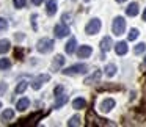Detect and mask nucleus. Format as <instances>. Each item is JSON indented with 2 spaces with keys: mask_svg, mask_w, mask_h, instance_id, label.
I'll use <instances>...</instances> for the list:
<instances>
[{
  "mask_svg": "<svg viewBox=\"0 0 146 127\" xmlns=\"http://www.w3.org/2000/svg\"><path fill=\"white\" fill-rule=\"evenodd\" d=\"M36 49H38V52H41V54H49V52L54 49V41L49 39V38H42L38 41Z\"/></svg>",
  "mask_w": 146,
  "mask_h": 127,
  "instance_id": "3",
  "label": "nucleus"
},
{
  "mask_svg": "<svg viewBox=\"0 0 146 127\" xmlns=\"http://www.w3.org/2000/svg\"><path fill=\"white\" fill-rule=\"evenodd\" d=\"M68 126H69V127H74V126H82V118H80L79 114L72 116L69 121H68Z\"/></svg>",
  "mask_w": 146,
  "mask_h": 127,
  "instance_id": "23",
  "label": "nucleus"
},
{
  "mask_svg": "<svg viewBox=\"0 0 146 127\" xmlns=\"http://www.w3.org/2000/svg\"><path fill=\"white\" fill-rule=\"evenodd\" d=\"M11 47V42L8 39H0V54H7Z\"/></svg>",
  "mask_w": 146,
  "mask_h": 127,
  "instance_id": "21",
  "label": "nucleus"
},
{
  "mask_svg": "<svg viewBox=\"0 0 146 127\" xmlns=\"http://www.w3.org/2000/svg\"><path fill=\"white\" fill-rule=\"evenodd\" d=\"M13 3H14V7L16 8H24L25 7V3H27V0H13Z\"/></svg>",
  "mask_w": 146,
  "mask_h": 127,
  "instance_id": "29",
  "label": "nucleus"
},
{
  "mask_svg": "<svg viewBox=\"0 0 146 127\" xmlns=\"http://www.w3.org/2000/svg\"><path fill=\"white\" fill-rule=\"evenodd\" d=\"M27 86H29V83H27L25 80L19 82V83H17V86H16V93H17V94H22V93L27 89Z\"/></svg>",
  "mask_w": 146,
  "mask_h": 127,
  "instance_id": "24",
  "label": "nucleus"
},
{
  "mask_svg": "<svg viewBox=\"0 0 146 127\" xmlns=\"http://www.w3.org/2000/svg\"><path fill=\"white\" fill-rule=\"evenodd\" d=\"M0 108H2V102H0Z\"/></svg>",
  "mask_w": 146,
  "mask_h": 127,
  "instance_id": "36",
  "label": "nucleus"
},
{
  "mask_svg": "<svg viewBox=\"0 0 146 127\" xmlns=\"http://www.w3.org/2000/svg\"><path fill=\"white\" fill-rule=\"evenodd\" d=\"M115 50L118 55H126L127 54V42L126 41H119L115 44Z\"/></svg>",
  "mask_w": 146,
  "mask_h": 127,
  "instance_id": "13",
  "label": "nucleus"
},
{
  "mask_svg": "<svg viewBox=\"0 0 146 127\" xmlns=\"http://www.w3.org/2000/svg\"><path fill=\"white\" fill-rule=\"evenodd\" d=\"M14 118V110H11V108H7V110L2 113V122H8V121H11Z\"/></svg>",
  "mask_w": 146,
  "mask_h": 127,
  "instance_id": "17",
  "label": "nucleus"
},
{
  "mask_svg": "<svg viewBox=\"0 0 146 127\" xmlns=\"http://www.w3.org/2000/svg\"><path fill=\"white\" fill-rule=\"evenodd\" d=\"M91 54H93L91 46H80L79 50H77V55H79V58H88Z\"/></svg>",
  "mask_w": 146,
  "mask_h": 127,
  "instance_id": "9",
  "label": "nucleus"
},
{
  "mask_svg": "<svg viewBox=\"0 0 146 127\" xmlns=\"http://www.w3.org/2000/svg\"><path fill=\"white\" fill-rule=\"evenodd\" d=\"M42 116V111H36L35 114H30L29 118L22 119V122H19L17 126H32V124H36V121Z\"/></svg>",
  "mask_w": 146,
  "mask_h": 127,
  "instance_id": "7",
  "label": "nucleus"
},
{
  "mask_svg": "<svg viewBox=\"0 0 146 127\" xmlns=\"http://www.w3.org/2000/svg\"><path fill=\"white\" fill-rule=\"evenodd\" d=\"M55 97H57V101H55L54 108H60V107H63V105L68 102V96L66 94H58V96H55Z\"/></svg>",
  "mask_w": 146,
  "mask_h": 127,
  "instance_id": "18",
  "label": "nucleus"
},
{
  "mask_svg": "<svg viewBox=\"0 0 146 127\" xmlns=\"http://www.w3.org/2000/svg\"><path fill=\"white\" fill-rule=\"evenodd\" d=\"M10 66H11V63L8 58H0V69H8Z\"/></svg>",
  "mask_w": 146,
  "mask_h": 127,
  "instance_id": "26",
  "label": "nucleus"
},
{
  "mask_svg": "<svg viewBox=\"0 0 146 127\" xmlns=\"http://www.w3.org/2000/svg\"><path fill=\"white\" fill-rule=\"evenodd\" d=\"M143 21L146 22V8H145V11H143Z\"/></svg>",
  "mask_w": 146,
  "mask_h": 127,
  "instance_id": "34",
  "label": "nucleus"
},
{
  "mask_svg": "<svg viewBox=\"0 0 146 127\" xmlns=\"http://www.w3.org/2000/svg\"><path fill=\"white\" fill-rule=\"evenodd\" d=\"M104 71H105V74H107V77H113L115 74H116V66H115L113 63H108V64H105Z\"/></svg>",
  "mask_w": 146,
  "mask_h": 127,
  "instance_id": "20",
  "label": "nucleus"
},
{
  "mask_svg": "<svg viewBox=\"0 0 146 127\" xmlns=\"http://www.w3.org/2000/svg\"><path fill=\"white\" fill-rule=\"evenodd\" d=\"M54 93H55V96H58V94H63V86H61V85H58L57 88L54 89Z\"/></svg>",
  "mask_w": 146,
  "mask_h": 127,
  "instance_id": "31",
  "label": "nucleus"
},
{
  "mask_svg": "<svg viewBox=\"0 0 146 127\" xmlns=\"http://www.w3.org/2000/svg\"><path fill=\"white\" fill-rule=\"evenodd\" d=\"M8 89V85L7 83H0V96L2 94H5V91Z\"/></svg>",
  "mask_w": 146,
  "mask_h": 127,
  "instance_id": "30",
  "label": "nucleus"
},
{
  "mask_svg": "<svg viewBox=\"0 0 146 127\" xmlns=\"http://www.w3.org/2000/svg\"><path fill=\"white\" fill-rule=\"evenodd\" d=\"M118 3H123V2H126V0H116Z\"/></svg>",
  "mask_w": 146,
  "mask_h": 127,
  "instance_id": "35",
  "label": "nucleus"
},
{
  "mask_svg": "<svg viewBox=\"0 0 146 127\" xmlns=\"http://www.w3.org/2000/svg\"><path fill=\"white\" fill-rule=\"evenodd\" d=\"M111 30H113V35H116V36H121V35H123L124 30H126V21H124V17H121V16H116V17H115Z\"/></svg>",
  "mask_w": 146,
  "mask_h": 127,
  "instance_id": "2",
  "label": "nucleus"
},
{
  "mask_svg": "<svg viewBox=\"0 0 146 127\" xmlns=\"http://www.w3.org/2000/svg\"><path fill=\"white\" fill-rule=\"evenodd\" d=\"M99 30H101V21H99L98 17H96V19H91L88 24H86V27H85V33L90 35V36L96 35Z\"/></svg>",
  "mask_w": 146,
  "mask_h": 127,
  "instance_id": "5",
  "label": "nucleus"
},
{
  "mask_svg": "<svg viewBox=\"0 0 146 127\" xmlns=\"http://www.w3.org/2000/svg\"><path fill=\"white\" fill-rule=\"evenodd\" d=\"M69 19H71V14H68V13H66V14H63V22H64V24L71 22Z\"/></svg>",
  "mask_w": 146,
  "mask_h": 127,
  "instance_id": "32",
  "label": "nucleus"
},
{
  "mask_svg": "<svg viewBox=\"0 0 146 127\" xmlns=\"http://www.w3.org/2000/svg\"><path fill=\"white\" fill-rule=\"evenodd\" d=\"M88 66L85 63H79V64H74V66H69L63 71L64 75H79V74H85Z\"/></svg>",
  "mask_w": 146,
  "mask_h": 127,
  "instance_id": "1",
  "label": "nucleus"
},
{
  "mask_svg": "<svg viewBox=\"0 0 146 127\" xmlns=\"http://www.w3.org/2000/svg\"><path fill=\"white\" fill-rule=\"evenodd\" d=\"M63 64H64V57H63V55H57L55 60H54V64H52V69L57 71L58 67H61Z\"/></svg>",
  "mask_w": 146,
  "mask_h": 127,
  "instance_id": "19",
  "label": "nucleus"
},
{
  "mask_svg": "<svg viewBox=\"0 0 146 127\" xmlns=\"http://www.w3.org/2000/svg\"><path fill=\"white\" fill-rule=\"evenodd\" d=\"M145 63H146V57H145Z\"/></svg>",
  "mask_w": 146,
  "mask_h": 127,
  "instance_id": "37",
  "label": "nucleus"
},
{
  "mask_svg": "<svg viewBox=\"0 0 146 127\" xmlns=\"http://www.w3.org/2000/svg\"><path fill=\"white\" fill-rule=\"evenodd\" d=\"M54 33L57 38H64V36L69 35V28H68V25H64V24H57L54 28Z\"/></svg>",
  "mask_w": 146,
  "mask_h": 127,
  "instance_id": "8",
  "label": "nucleus"
},
{
  "mask_svg": "<svg viewBox=\"0 0 146 127\" xmlns=\"http://www.w3.org/2000/svg\"><path fill=\"white\" fill-rule=\"evenodd\" d=\"M29 105H30V99L29 97H22V99H19V101H17L16 108L19 111H25L27 108H29Z\"/></svg>",
  "mask_w": 146,
  "mask_h": 127,
  "instance_id": "15",
  "label": "nucleus"
},
{
  "mask_svg": "<svg viewBox=\"0 0 146 127\" xmlns=\"http://www.w3.org/2000/svg\"><path fill=\"white\" fill-rule=\"evenodd\" d=\"M46 11H47L49 16H54L57 13V3H55V0H47L46 2Z\"/></svg>",
  "mask_w": 146,
  "mask_h": 127,
  "instance_id": "14",
  "label": "nucleus"
},
{
  "mask_svg": "<svg viewBox=\"0 0 146 127\" xmlns=\"http://www.w3.org/2000/svg\"><path fill=\"white\" fill-rule=\"evenodd\" d=\"M138 35H140V32L137 28H132L129 32V41H133V39H137L138 38Z\"/></svg>",
  "mask_w": 146,
  "mask_h": 127,
  "instance_id": "27",
  "label": "nucleus"
},
{
  "mask_svg": "<svg viewBox=\"0 0 146 127\" xmlns=\"http://www.w3.org/2000/svg\"><path fill=\"white\" fill-rule=\"evenodd\" d=\"M8 28V21L3 19V17H0V32H5Z\"/></svg>",
  "mask_w": 146,
  "mask_h": 127,
  "instance_id": "28",
  "label": "nucleus"
},
{
  "mask_svg": "<svg viewBox=\"0 0 146 127\" xmlns=\"http://www.w3.org/2000/svg\"><path fill=\"white\" fill-rule=\"evenodd\" d=\"M86 107V101L83 97H76L72 101V108L74 110H83Z\"/></svg>",
  "mask_w": 146,
  "mask_h": 127,
  "instance_id": "12",
  "label": "nucleus"
},
{
  "mask_svg": "<svg viewBox=\"0 0 146 127\" xmlns=\"http://www.w3.org/2000/svg\"><path fill=\"white\" fill-rule=\"evenodd\" d=\"M111 47H113V41H111L110 36H105V38H102V41H101V49H102V52H108Z\"/></svg>",
  "mask_w": 146,
  "mask_h": 127,
  "instance_id": "11",
  "label": "nucleus"
},
{
  "mask_svg": "<svg viewBox=\"0 0 146 127\" xmlns=\"http://www.w3.org/2000/svg\"><path fill=\"white\" fill-rule=\"evenodd\" d=\"M49 80H50V75H49V74H39L38 77H35V79H33L32 88L33 89H39L46 82H49Z\"/></svg>",
  "mask_w": 146,
  "mask_h": 127,
  "instance_id": "6",
  "label": "nucleus"
},
{
  "mask_svg": "<svg viewBox=\"0 0 146 127\" xmlns=\"http://www.w3.org/2000/svg\"><path fill=\"white\" fill-rule=\"evenodd\" d=\"M113 108H115V99L105 97V99H102V101L99 102L98 110L101 111V113H108V111H111Z\"/></svg>",
  "mask_w": 146,
  "mask_h": 127,
  "instance_id": "4",
  "label": "nucleus"
},
{
  "mask_svg": "<svg viewBox=\"0 0 146 127\" xmlns=\"http://www.w3.org/2000/svg\"><path fill=\"white\" fill-rule=\"evenodd\" d=\"M146 50V44L145 42H138V44L133 47V54L135 55H140V54H143V52Z\"/></svg>",
  "mask_w": 146,
  "mask_h": 127,
  "instance_id": "25",
  "label": "nucleus"
},
{
  "mask_svg": "<svg viewBox=\"0 0 146 127\" xmlns=\"http://www.w3.org/2000/svg\"><path fill=\"white\" fill-rule=\"evenodd\" d=\"M76 46H77V39L72 36V38L68 41V44L64 46V50H66V54H68V55H72L74 52H76Z\"/></svg>",
  "mask_w": 146,
  "mask_h": 127,
  "instance_id": "10",
  "label": "nucleus"
},
{
  "mask_svg": "<svg viewBox=\"0 0 146 127\" xmlns=\"http://www.w3.org/2000/svg\"><path fill=\"white\" fill-rule=\"evenodd\" d=\"M126 14H127V16H130V17H135L137 14H138V3H135V2L130 3L129 7L126 8Z\"/></svg>",
  "mask_w": 146,
  "mask_h": 127,
  "instance_id": "16",
  "label": "nucleus"
},
{
  "mask_svg": "<svg viewBox=\"0 0 146 127\" xmlns=\"http://www.w3.org/2000/svg\"><path fill=\"white\" fill-rule=\"evenodd\" d=\"M99 79H101V71H96V72L93 74L91 77H88V79H85V85H91L93 82H98Z\"/></svg>",
  "mask_w": 146,
  "mask_h": 127,
  "instance_id": "22",
  "label": "nucleus"
},
{
  "mask_svg": "<svg viewBox=\"0 0 146 127\" xmlns=\"http://www.w3.org/2000/svg\"><path fill=\"white\" fill-rule=\"evenodd\" d=\"M32 2H33V5H36V7L42 3V0H32Z\"/></svg>",
  "mask_w": 146,
  "mask_h": 127,
  "instance_id": "33",
  "label": "nucleus"
}]
</instances>
